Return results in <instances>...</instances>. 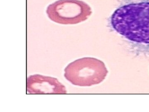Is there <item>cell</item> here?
Masks as SVG:
<instances>
[{"instance_id": "cell-4", "label": "cell", "mask_w": 149, "mask_h": 112, "mask_svg": "<svg viewBox=\"0 0 149 112\" xmlns=\"http://www.w3.org/2000/svg\"><path fill=\"white\" fill-rule=\"evenodd\" d=\"M27 90L30 94H66V88L57 78L40 74L27 78Z\"/></svg>"}, {"instance_id": "cell-1", "label": "cell", "mask_w": 149, "mask_h": 112, "mask_svg": "<svg viewBox=\"0 0 149 112\" xmlns=\"http://www.w3.org/2000/svg\"><path fill=\"white\" fill-rule=\"evenodd\" d=\"M111 23L128 40L149 44V0H136L120 7L112 15Z\"/></svg>"}, {"instance_id": "cell-2", "label": "cell", "mask_w": 149, "mask_h": 112, "mask_svg": "<svg viewBox=\"0 0 149 112\" xmlns=\"http://www.w3.org/2000/svg\"><path fill=\"white\" fill-rule=\"evenodd\" d=\"M108 71L101 61L92 57L78 59L65 69L64 76L73 85L91 86L101 83Z\"/></svg>"}, {"instance_id": "cell-3", "label": "cell", "mask_w": 149, "mask_h": 112, "mask_svg": "<svg viewBox=\"0 0 149 112\" xmlns=\"http://www.w3.org/2000/svg\"><path fill=\"white\" fill-rule=\"evenodd\" d=\"M46 13L56 23L72 24L86 19L90 10L84 4L74 0H58L48 6Z\"/></svg>"}]
</instances>
